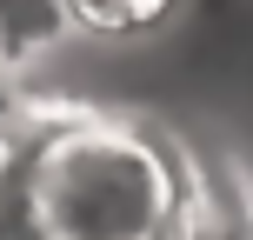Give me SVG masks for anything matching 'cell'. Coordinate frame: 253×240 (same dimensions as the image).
Returning <instances> with one entry per match:
<instances>
[{
  "label": "cell",
  "instance_id": "2",
  "mask_svg": "<svg viewBox=\"0 0 253 240\" xmlns=\"http://www.w3.org/2000/svg\"><path fill=\"white\" fill-rule=\"evenodd\" d=\"M180 13V0H60L67 34H93V40H133L153 34Z\"/></svg>",
  "mask_w": 253,
  "mask_h": 240
},
{
  "label": "cell",
  "instance_id": "1",
  "mask_svg": "<svg viewBox=\"0 0 253 240\" xmlns=\"http://www.w3.org/2000/svg\"><path fill=\"white\" fill-rule=\"evenodd\" d=\"M193 160L147 120L53 107L20 160L27 240H187Z\"/></svg>",
  "mask_w": 253,
  "mask_h": 240
},
{
  "label": "cell",
  "instance_id": "3",
  "mask_svg": "<svg viewBox=\"0 0 253 240\" xmlns=\"http://www.w3.org/2000/svg\"><path fill=\"white\" fill-rule=\"evenodd\" d=\"M27 114H34V107H20V94H13L7 80H0V147H7V140L27 127Z\"/></svg>",
  "mask_w": 253,
  "mask_h": 240
}]
</instances>
